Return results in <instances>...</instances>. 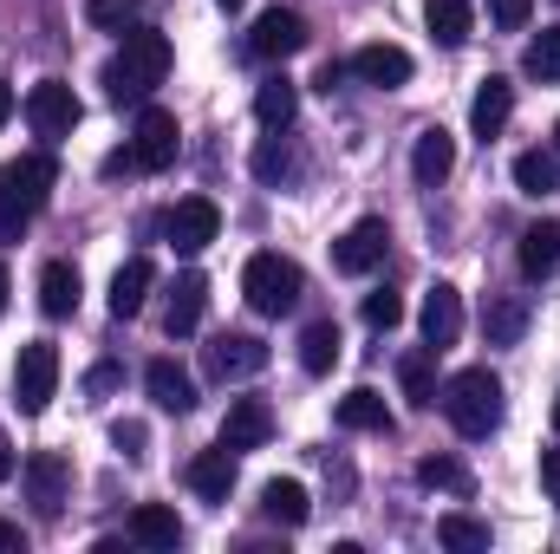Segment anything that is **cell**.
I'll return each instance as SVG.
<instances>
[{"label":"cell","instance_id":"6da1fadb","mask_svg":"<svg viewBox=\"0 0 560 554\" xmlns=\"http://www.w3.org/2000/svg\"><path fill=\"white\" fill-rule=\"evenodd\" d=\"M163 79H170V39H163L156 26H131L125 46H118V59L105 66L112 99H118V105H143Z\"/></svg>","mask_w":560,"mask_h":554},{"label":"cell","instance_id":"7a4b0ae2","mask_svg":"<svg viewBox=\"0 0 560 554\" xmlns=\"http://www.w3.org/2000/svg\"><path fill=\"white\" fill-rule=\"evenodd\" d=\"M52 183H59L52 150H33V157H20V163L0 170V242H20L26 235V222L46 209Z\"/></svg>","mask_w":560,"mask_h":554},{"label":"cell","instance_id":"3957f363","mask_svg":"<svg viewBox=\"0 0 560 554\" xmlns=\"http://www.w3.org/2000/svg\"><path fill=\"white\" fill-rule=\"evenodd\" d=\"M436 405L456 424V437H489V430L502 424V379H495L489 366H463V372L443 379Z\"/></svg>","mask_w":560,"mask_h":554},{"label":"cell","instance_id":"277c9868","mask_svg":"<svg viewBox=\"0 0 560 554\" xmlns=\"http://www.w3.org/2000/svg\"><path fill=\"white\" fill-rule=\"evenodd\" d=\"M242 293H248V307L255 313H293L300 307V293H306V275H300V262H287L275 249H261V255H248V268H242Z\"/></svg>","mask_w":560,"mask_h":554},{"label":"cell","instance_id":"5b68a950","mask_svg":"<svg viewBox=\"0 0 560 554\" xmlns=\"http://www.w3.org/2000/svg\"><path fill=\"white\" fill-rule=\"evenodd\" d=\"M52 392H59V346L52 339H33V346H20V366H13V405L26 417H39L52 405Z\"/></svg>","mask_w":560,"mask_h":554},{"label":"cell","instance_id":"8992f818","mask_svg":"<svg viewBox=\"0 0 560 554\" xmlns=\"http://www.w3.org/2000/svg\"><path fill=\"white\" fill-rule=\"evenodd\" d=\"M79 118H85V105H79V92H72L66 79H39V85L26 92V125H33V138H46V143L72 138Z\"/></svg>","mask_w":560,"mask_h":554},{"label":"cell","instance_id":"52a82bcc","mask_svg":"<svg viewBox=\"0 0 560 554\" xmlns=\"http://www.w3.org/2000/svg\"><path fill=\"white\" fill-rule=\"evenodd\" d=\"M202 366H209V379L242 385V379L268 372V339H255V333H215V339L202 346Z\"/></svg>","mask_w":560,"mask_h":554},{"label":"cell","instance_id":"ba28073f","mask_svg":"<svg viewBox=\"0 0 560 554\" xmlns=\"http://www.w3.org/2000/svg\"><path fill=\"white\" fill-rule=\"evenodd\" d=\"M176 150H183L176 112H163V105H143V112H138V131H131V163L156 176V170H170V163H176Z\"/></svg>","mask_w":560,"mask_h":554},{"label":"cell","instance_id":"9c48e42d","mask_svg":"<svg viewBox=\"0 0 560 554\" xmlns=\"http://www.w3.org/2000/svg\"><path fill=\"white\" fill-rule=\"evenodd\" d=\"M163 235H170L176 255H202V249L222 235V209H215L209 196H183V203L163 216Z\"/></svg>","mask_w":560,"mask_h":554},{"label":"cell","instance_id":"30bf717a","mask_svg":"<svg viewBox=\"0 0 560 554\" xmlns=\"http://www.w3.org/2000/svg\"><path fill=\"white\" fill-rule=\"evenodd\" d=\"M20 483H26V503L52 522L59 509H66V489H72V463L59 457V450H33L26 463H20Z\"/></svg>","mask_w":560,"mask_h":554},{"label":"cell","instance_id":"8fae6325","mask_svg":"<svg viewBox=\"0 0 560 554\" xmlns=\"http://www.w3.org/2000/svg\"><path fill=\"white\" fill-rule=\"evenodd\" d=\"M385 249H392V229H385L378 216H365V222H352V229L339 235L332 268H339V275H372V268L385 262Z\"/></svg>","mask_w":560,"mask_h":554},{"label":"cell","instance_id":"7c38bea8","mask_svg":"<svg viewBox=\"0 0 560 554\" xmlns=\"http://www.w3.org/2000/svg\"><path fill=\"white\" fill-rule=\"evenodd\" d=\"M306 46V20L293 13V7H268L261 20H255V33H248V53L255 59H293Z\"/></svg>","mask_w":560,"mask_h":554},{"label":"cell","instance_id":"4fadbf2b","mask_svg":"<svg viewBox=\"0 0 560 554\" xmlns=\"http://www.w3.org/2000/svg\"><path fill=\"white\" fill-rule=\"evenodd\" d=\"M463 339V293L450 287V280H436L430 293H423V346L430 353H450Z\"/></svg>","mask_w":560,"mask_h":554},{"label":"cell","instance_id":"5bb4252c","mask_svg":"<svg viewBox=\"0 0 560 554\" xmlns=\"http://www.w3.org/2000/svg\"><path fill=\"white\" fill-rule=\"evenodd\" d=\"M346 72H352L359 85H378V92H398V85H411V53H405V46H359Z\"/></svg>","mask_w":560,"mask_h":554},{"label":"cell","instance_id":"9a60e30c","mask_svg":"<svg viewBox=\"0 0 560 554\" xmlns=\"http://www.w3.org/2000/svg\"><path fill=\"white\" fill-rule=\"evenodd\" d=\"M268 437H275V412H268L261 399H235V405H229V417H222V437H215V443L242 457V450H261Z\"/></svg>","mask_w":560,"mask_h":554},{"label":"cell","instance_id":"2e32d148","mask_svg":"<svg viewBox=\"0 0 560 554\" xmlns=\"http://www.w3.org/2000/svg\"><path fill=\"white\" fill-rule=\"evenodd\" d=\"M202 307H209V280L196 275V268L176 275L170 280V307H163V333H170V339L196 333V326H202Z\"/></svg>","mask_w":560,"mask_h":554},{"label":"cell","instance_id":"e0dca14e","mask_svg":"<svg viewBox=\"0 0 560 554\" xmlns=\"http://www.w3.org/2000/svg\"><path fill=\"white\" fill-rule=\"evenodd\" d=\"M143 392L156 399V412H176V417L196 412V379H189L176 359H150V366H143Z\"/></svg>","mask_w":560,"mask_h":554},{"label":"cell","instance_id":"ac0fdd59","mask_svg":"<svg viewBox=\"0 0 560 554\" xmlns=\"http://www.w3.org/2000/svg\"><path fill=\"white\" fill-rule=\"evenodd\" d=\"M183 483L202 496V503H229V489H235V450H202V457H189V470H183Z\"/></svg>","mask_w":560,"mask_h":554},{"label":"cell","instance_id":"d6986e66","mask_svg":"<svg viewBox=\"0 0 560 554\" xmlns=\"http://www.w3.org/2000/svg\"><path fill=\"white\" fill-rule=\"evenodd\" d=\"M509 112H515V85H509L502 72H489V79H482V92H476V105H469V131H476L482 143L502 138Z\"/></svg>","mask_w":560,"mask_h":554},{"label":"cell","instance_id":"ffe728a7","mask_svg":"<svg viewBox=\"0 0 560 554\" xmlns=\"http://www.w3.org/2000/svg\"><path fill=\"white\" fill-rule=\"evenodd\" d=\"M528 333V300L522 293H489L482 300V339L489 346H522Z\"/></svg>","mask_w":560,"mask_h":554},{"label":"cell","instance_id":"44dd1931","mask_svg":"<svg viewBox=\"0 0 560 554\" xmlns=\"http://www.w3.org/2000/svg\"><path fill=\"white\" fill-rule=\"evenodd\" d=\"M150 287H156V268H150V255H131V262L112 275V320H138L143 300H150Z\"/></svg>","mask_w":560,"mask_h":554},{"label":"cell","instance_id":"7402d4cb","mask_svg":"<svg viewBox=\"0 0 560 554\" xmlns=\"http://www.w3.org/2000/svg\"><path fill=\"white\" fill-rule=\"evenodd\" d=\"M450 170H456V138H450L443 125H430V131L418 138V150H411V176H418L423 189H436Z\"/></svg>","mask_w":560,"mask_h":554},{"label":"cell","instance_id":"603a6c76","mask_svg":"<svg viewBox=\"0 0 560 554\" xmlns=\"http://www.w3.org/2000/svg\"><path fill=\"white\" fill-rule=\"evenodd\" d=\"M423 26L436 46H463L476 33V7L469 0H423Z\"/></svg>","mask_w":560,"mask_h":554},{"label":"cell","instance_id":"cb8c5ba5","mask_svg":"<svg viewBox=\"0 0 560 554\" xmlns=\"http://www.w3.org/2000/svg\"><path fill=\"white\" fill-rule=\"evenodd\" d=\"M293 112H300V92H293V79L275 72V79H261L255 85V118H261V131H287L293 125Z\"/></svg>","mask_w":560,"mask_h":554},{"label":"cell","instance_id":"d4e9b609","mask_svg":"<svg viewBox=\"0 0 560 554\" xmlns=\"http://www.w3.org/2000/svg\"><path fill=\"white\" fill-rule=\"evenodd\" d=\"M261 516H268V522H280V529H300V522L313 516V503H306V483L275 476V483L261 489Z\"/></svg>","mask_w":560,"mask_h":554},{"label":"cell","instance_id":"484cf974","mask_svg":"<svg viewBox=\"0 0 560 554\" xmlns=\"http://www.w3.org/2000/svg\"><path fill=\"white\" fill-rule=\"evenodd\" d=\"M555 268H560V222H535V229H522V275L548 280Z\"/></svg>","mask_w":560,"mask_h":554},{"label":"cell","instance_id":"4316f807","mask_svg":"<svg viewBox=\"0 0 560 554\" xmlns=\"http://www.w3.org/2000/svg\"><path fill=\"white\" fill-rule=\"evenodd\" d=\"M39 307H46L52 320L79 313V268H72V262H46V268H39Z\"/></svg>","mask_w":560,"mask_h":554},{"label":"cell","instance_id":"83f0119b","mask_svg":"<svg viewBox=\"0 0 560 554\" xmlns=\"http://www.w3.org/2000/svg\"><path fill=\"white\" fill-rule=\"evenodd\" d=\"M339 346H346L339 326H332V320H313V326L300 333V366H306L313 379H326V372L339 366Z\"/></svg>","mask_w":560,"mask_h":554},{"label":"cell","instance_id":"f1b7e54d","mask_svg":"<svg viewBox=\"0 0 560 554\" xmlns=\"http://www.w3.org/2000/svg\"><path fill=\"white\" fill-rule=\"evenodd\" d=\"M131 535H138L143 549H176V542H183V522H176V509H163V503H138V509H131Z\"/></svg>","mask_w":560,"mask_h":554},{"label":"cell","instance_id":"f546056e","mask_svg":"<svg viewBox=\"0 0 560 554\" xmlns=\"http://www.w3.org/2000/svg\"><path fill=\"white\" fill-rule=\"evenodd\" d=\"M515 189H522V196H555L560 189V157L555 150H522V157H515Z\"/></svg>","mask_w":560,"mask_h":554},{"label":"cell","instance_id":"4dcf8cb0","mask_svg":"<svg viewBox=\"0 0 560 554\" xmlns=\"http://www.w3.org/2000/svg\"><path fill=\"white\" fill-rule=\"evenodd\" d=\"M339 424H346V430H392V412H385V399H378L372 385H359V392L339 399Z\"/></svg>","mask_w":560,"mask_h":554},{"label":"cell","instance_id":"1f68e13d","mask_svg":"<svg viewBox=\"0 0 560 554\" xmlns=\"http://www.w3.org/2000/svg\"><path fill=\"white\" fill-rule=\"evenodd\" d=\"M398 385H405V399H411L418 412H430V405H436V359H430V353H405V359H398Z\"/></svg>","mask_w":560,"mask_h":554},{"label":"cell","instance_id":"d6a6232c","mask_svg":"<svg viewBox=\"0 0 560 554\" xmlns=\"http://www.w3.org/2000/svg\"><path fill=\"white\" fill-rule=\"evenodd\" d=\"M418 483H423V489H450V496H476V476H469L456 457H423Z\"/></svg>","mask_w":560,"mask_h":554},{"label":"cell","instance_id":"836d02e7","mask_svg":"<svg viewBox=\"0 0 560 554\" xmlns=\"http://www.w3.org/2000/svg\"><path fill=\"white\" fill-rule=\"evenodd\" d=\"M436 542L450 554H489V529H482L476 516H443V522H436Z\"/></svg>","mask_w":560,"mask_h":554},{"label":"cell","instance_id":"e575fe53","mask_svg":"<svg viewBox=\"0 0 560 554\" xmlns=\"http://www.w3.org/2000/svg\"><path fill=\"white\" fill-rule=\"evenodd\" d=\"M522 66H528V79H541V85H560V26H548V33H535V39H528Z\"/></svg>","mask_w":560,"mask_h":554},{"label":"cell","instance_id":"d590c367","mask_svg":"<svg viewBox=\"0 0 560 554\" xmlns=\"http://www.w3.org/2000/svg\"><path fill=\"white\" fill-rule=\"evenodd\" d=\"M255 176H261V183H287V176H293V150H287L280 131H268V138L255 143Z\"/></svg>","mask_w":560,"mask_h":554},{"label":"cell","instance_id":"8d00e7d4","mask_svg":"<svg viewBox=\"0 0 560 554\" xmlns=\"http://www.w3.org/2000/svg\"><path fill=\"white\" fill-rule=\"evenodd\" d=\"M85 20L98 33H131L138 26V0H85Z\"/></svg>","mask_w":560,"mask_h":554},{"label":"cell","instance_id":"74e56055","mask_svg":"<svg viewBox=\"0 0 560 554\" xmlns=\"http://www.w3.org/2000/svg\"><path fill=\"white\" fill-rule=\"evenodd\" d=\"M405 320V300L392 293V287H378V293H365V326H378V333H392Z\"/></svg>","mask_w":560,"mask_h":554},{"label":"cell","instance_id":"f35d334b","mask_svg":"<svg viewBox=\"0 0 560 554\" xmlns=\"http://www.w3.org/2000/svg\"><path fill=\"white\" fill-rule=\"evenodd\" d=\"M112 443H118V450H125V457L138 463L143 450H150V430H143L138 417H118V424H112Z\"/></svg>","mask_w":560,"mask_h":554},{"label":"cell","instance_id":"ab89813d","mask_svg":"<svg viewBox=\"0 0 560 554\" xmlns=\"http://www.w3.org/2000/svg\"><path fill=\"white\" fill-rule=\"evenodd\" d=\"M528 13H535V0H489V20H495L502 33H522Z\"/></svg>","mask_w":560,"mask_h":554},{"label":"cell","instance_id":"60d3db41","mask_svg":"<svg viewBox=\"0 0 560 554\" xmlns=\"http://www.w3.org/2000/svg\"><path fill=\"white\" fill-rule=\"evenodd\" d=\"M118 385H125V366H112V359L85 372V392H92V399H105V392H118Z\"/></svg>","mask_w":560,"mask_h":554},{"label":"cell","instance_id":"b9f144b4","mask_svg":"<svg viewBox=\"0 0 560 554\" xmlns=\"http://www.w3.org/2000/svg\"><path fill=\"white\" fill-rule=\"evenodd\" d=\"M541 489L560 503V450H541Z\"/></svg>","mask_w":560,"mask_h":554},{"label":"cell","instance_id":"7bdbcfd3","mask_svg":"<svg viewBox=\"0 0 560 554\" xmlns=\"http://www.w3.org/2000/svg\"><path fill=\"white\" fill-rule=\"evenodd\" d=\"M13 463H20V457H13V437H7V430H0V483H7V476H13Z\"/></svg>","mask_w":560,"mask_h":554},{"label":"cell","instance_id":"ee69618b","mask_svg":"<svg viewBox=\"0 0 560 554\" xmlns=\"http://www.w3.org/2000/svg\"><path fill=\"white\" fill-rule=\"evenodd\" d=\"M7 549H20V522H0V554Z\"/></svg>","mask_w":560,"mask_h":554},{"label":"cell","instance_id":"f6af8a7d","mask_svg":"<svg viewBox=\"0 0 560 554\" xmlns=\"http://www.w3.org/2000/svg\"><path fill=\"white\" fill-rule=\"evenodd\" d=\"M7 118H13V85L0 79V125H7Z\"/></svg>","mask_w":560,"mask_h":554},{"label":"cell","instance_id":"bcb514c9","mask_svg":"<svg viewBox=\"0 0 560 554\" xmlns=\"http://www.w3.org/2000/svg\"><path fill=\"white\" fill-rule=\"evenodd\" d=\"M7 293H13V280H7V262H0V313H7Z\"/></svg>","mask_w":560,"mask_h":554},{"label":"cell","instance_id":"7dc6e473","mask_svg":"<svg viewBox=\"0 0 560 554\" xmlns=\"http://www.w3.org/2000/svg\"><path fill=\"white\" fill-rule=\"evenodd\" d=\"M215 7H229V13H235V7H242V0H215Z\"/></svg>","mask_w":560,"mask_h":554},{"label":"cell","instance_id":"c3c4849f","mask_svg":"<svg viewBox=\"0 0 560 554\" xmlns=\"http://www.w3.org/2000/svg\"><path fill=\"white\" fill-rule=\"evenodd\" d=\"M555 157H560V125H555Z\"/></svg>","mask_w":560,"mask_h":554},{"label":"cell","instance_id":"681fc988","mask_svg":"<svg viewBox=\"0 0 560 554\" xmlns=\"http://www.w3.org/2000/svg\"><path fill=\"white\" fill-rule=\"evenodd\" d=\"M555 430H560V399H555Z\"/></svg>","mask_w":560,"mask_h":554}]
</instances>
